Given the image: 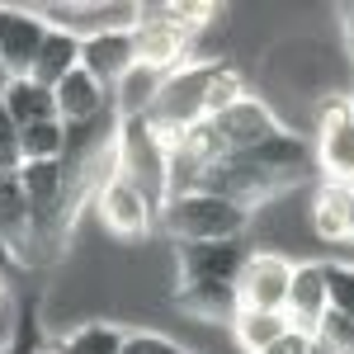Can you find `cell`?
Instances as JSON below:
<instances>
[{
  "label": "cell",
  "mask_w": 354,
  "mask_h": 354,
  "mask_svg": "<svg viewBox=\"0 0 354 354\" xmlns=\"http://www.w3.org/2000/svg\"><path fill=\"white\" fill-rule=\"evenodd\" d=\"M255 245L245 236H232V241H189L175 245V270L180 279H213V283H236V274L245 270Z\"/></svg>",
  "instance_id": "6"
},
{
  "label": "cell",
  "mask_w": 354,
  "mask_h": 354,
  "mask_svg": "<svg viewBox=\"0 0 354 354\" xmlns=\"http://www.w3.org/2000/svg\"><path fill=\"white\" fill-rule=\"evenodd\" d=\"M307 222L322 241H354V185L322 180L307 203Z\"/></svg>",
  "instance_id": "11"
},
{
  "label": "cell",
  "mask_w": 354,
  "mask_h": 354,
  "mask_svg": "<svg viewBox=\"0 0 354 354\" xmlns=\"http://www.w3.org/2000/svg\"><path fill=\"white\" fill-rule=\"evenodd\" d=\"M19 270V255H15V250H10V245L0 241V279H10V274Z\"/></svg>",
  "instance_id": "25"
},
{
  "label": "cell",
  "mask_w": 354,
  "mask_h": 354,
  "mask_svg": "<svg viewBox=\"0 0 354 354\" xmlns=\"http://www.w3.org/2000/svg\"><path fill=\"white\" fill-rule=\"evenodd\" d=\"M317 175L330 185H354V100L350 95H326L317 104Z\"/></svg>",
  "instance_id": "2"
},
{
  "label": "cell",
  "mask_w": 354,
  "mask_h": 354,
  "mask_svg": "<svg viewBox=\"0 0 354 354\" xmlns=\"http://www.w3.org/2000/svg\"><path fill=\"white\" fill-rule=\"evenodd\" d=\"M317 350L322 354H354V317H340V312H326L317 330H312Z\"/></svg>",
  "instance_id": "20"
},
{
  "label": "cell",
  "mask_w": 354,
  "mask_h": 354,
  "mask_svg": "<svg viewBox=\"0 0 354 354\" xmlns=\"http://www.w3.org/2000/svg\"><path fill=\"white\" fill-rule=\"evenodd\" d=\"M43 354H57V350H53V345H48V350H43Z\"/></svg>",
  "instance_id": "29"
},
{
  "label": "cell",
  "mask_w": 354,
  "mask_h": 354,
  "mask_svg": "<svg viewBox=\"0 0 354 354\" xmlns=\"http://www.w3.org/2000/svg\"><path fill=\"white\" fill-rule=\"evenodd\" d=\"M175 307L198 317V322H218V326H232V317L241 312L236 283H213V279H180L175 283Z\"/></svg>",
  "instance_id": "12"
},
{
  "label": "cell",
  "mask_w": 354,
  "mask_h": 354,
  "mask_svg": "<svg viewBox=\"0 0 354 354\" xmlns=\"http://www.w3.org/2000/svg\"><path fill=\"white\" fill-rule=\"evenodd\" d=\"M95 218H100V227H104L109 236L137 241V236H147V232L156 227V208H151V198L137 189L133 180L113 175L109 185L95 194Z\"/></svg>",
  "instance_id": "5"
},
{
  "label": "cell",
  "mask_w": 354,
  "mask_h": 354,
  "mask_svg": "<svg viewBox=\"0 0 354 354\" xmlns=\"http://www.w3.org/2000/svg\"><path fill=\"white\" fill-rule=\"evenodd\" d=\"M43 38H48L43 15L28 10V5H15V10H10V24H5V33H0V66H5L10 76H28L33 62H38Z\"/></svg>",
  "instance_id": "10"
},
{
  "label": "cell",
  "mask_w": 354,
  "mask_h": 354,
  "mask_svg": "<svg viewBox=\"0 0 354 354\" xmlns=\"http://www.w3.org/2000/svg\"><path fill=\"white\" fill-rule=\"evenodd\" d=\"M293 283V255H279L270 245H255L245 270L236 274V302L250 312H283Z\"/></svg>",
  "instance_id": "4"
},
{
  "label": "cell",
  "mask_w": 354,
  "mask_h": 354,
  "mask_svg": "<svg viewBox=\"0 0 354 354\" xmlns=\"http://www.w3.org/2000/svg\"><path fill=\"white\" fill-rule=\"evenodd\" d=\"M322 270H326V302H330V312L354 317V265L322 260Z\"/></svg>",
  "instance_id": "21"
},
{
  "label": "cell",
  "mask_w": 354,
  "mask_h": 354,
  "mask_svg": "<svg viewBox=\"0 0 354 354\" xmlns=\"http://www.w3.org/2000/svg\"><path fill=\"white\" fill-rule=\"evenodd\" d=\"M0 104L10 109L15 128H28V123H53L57 118V100L48 85H38L33 76H10V85L0 90Z\"/></svg>",
  "instance_id": "14"
},
{
  "label": "cell",
  "mask_w": 354,
  "mask_h": 354,
  "mask_svg": "<svg viewBox=\"0 0 354 354\" xmlns=\"http://www.w3.org/2000/svg\"><path fill=\"white\" fill-rule=\"evenodd\" d=\"M81 66L95 76L100 85H118L128 71L137 66V43L133 28H113V33H95V38H81Z\"/></svg>",
  "instance_id": "9"
},
{
  "label": "cell",
  "mask_w": 354,
  "mask_h": 354,
  "mask_svg": "<svg viewBox=\"0 0 354 354\" xmlns=\"http://www.w3.org/2000/svg\"><path fill=\"white\" fill-rule=\"evenodd\" d=\"M118 175L133 180L137 189L151 198V208H161L170 189H165V175H170V156L156 142V133L147 128V118H123V133H118Z\"/></svg>",
  "instance_id": "3"
},
{
  "label": "cell",
  "mask_w": 354,
  "mask_h": 354,
  "mask_svg": "<svg viewBox=\"0 0 354 354\" xmlns=\"http://www.w3.org/2000/svg\"><path fill=\"white\" fill-rule=\"evenodd\" d=\"M227 330H232V340H236L241 354H260L270 340H279V335L288 330V317H283V312H250V307H241Z\"/></svg>",
  "instance_id": "17"
},
{
  "label": "cell",
  "mask_w": 354,
  "mask_h": 354,
  "mask_svg": "<svg viewBox=\"0 0 354 354\" xmlns=\"http://www.w3.org/2000/svg\"><path fill=\"white\" fill-rule=\"evenodd\" d=\"M118 354H185V345L161 335V330H128V340H123Z\"/></svg>",
  "instance_id": "22"
},
{
  "label": "cell",
  "mask_w": 354,
  "mask_h": 354,
  "mask_svg": "<svg viewBox=\"0 0 354 354\" xmlns=\"http://www.w3.org/2000/svg\"><path fill=\"white\" fill-rule=\"evenodd\" d=\"M213 128H218V137L227 142V151H250L255 142H265V137H270L274 128H283V123L274 118V109L260 95H245L232 109L213 113Z\"/></svg>",
  "instance_id": "8"
},
{
  "label": "cell",
  "mask_w": 354,
  "mask_h": 354,
  "mask_svg": "<svg viewBox=\"0 0 354 354\" xmlns=\"http://www.w3.org/2000/svg\"><path fill=\"white\" fill-rule=\"evenodd\" d=\"M312 350H317V340H312L307 330H293V326H288L279 340H270L260 354H312Z\"/></svg>",
  "instance_id": "23"
},
{
  "label": "cell",
  "mask_w": 354,
  "mask_h": 354,
  "mask_svg": "<svg viewBox=\"0 0 354 354\" xmlns=\"http://www.w3.org/2000/svg\"><path fill=\"white\" fill-rule=\"evenodd\" d=\"M76 66H81V38H71V33H62V28H48V38H43L38 62H33L28 76L38 85H48V90H57Z\"/></svg>",
  "instance_id": "15"
},
{
  "label": "cell",
  "mask_w": 354,
  "mask_h": 354,
  "mask_svg": "<svg viewBox=\"0 0 354 354\" xmlns=\"http://www.w3.org/2000/svg\"><path fill=\"white\" fill-rule=\"evenodd\" d=\"M10 10H15V5H0V33H5V24H10Z\"/></svg>",
  "instance_id": "26"
},
{
  "label": "cell",
  "mask_w": 354,
  "mask_h": 354,
  "mask_svg": "<svg viewBox=\"0 0 354 354\" xmlns=\"http://www.w3.org/2000/svg\"><path fill=\"white\" fill-rule=\"evenodd\" d=\"M5 298H10V288H5V279H0V312H5Z\"/></svg>",
  "instance_id": "27"
},
{
  "label": "cell",
  "mask_w": 354,
  "mask_h": 354,
  "mask_svg": "<svg viewBox=\"0 0 354 354\" xmlns=\"http://www.w3.org/2000/svg\"><path fill=\"white\" fill-rule=\"evenodd\" d=\"M5 85H10V71H5V66H0V90H5Z\"/></svg>",
  "instance_id": "28"
},
{
  "label": "cell",
  "mask_w": 354,
  "mask_h": 354,
  "mask_svg": "<svg viewBox=\"0 0 354 354\" xmlns=\"http://www.w3.org/2000/svg\"><path fill=\"white\" fill-rule=\"evenodd\" d=\"M255 213L222 198V194L208 189H189V194H170L161 208H156V227L175 245L189 241H232V236H245L250 232Z\"/></svg>",
  "instance_id": "1"
},
{
  "label": "cell",
  "mask_w": 354,
  "mask_h": 354,
  "mask_svg": "<svg viewBox=\"0 0 354 354\" xmlns=\"http://www.w3.org/2000/svg\"><path fill=\"white\" fill-rule=\"evenodd\" d=\"M161 71H147V66H133L123 81L113 85V109H118V118H142V113L156 104V95H161Z\"/></svg>",
  "instance_id": "18"
},
{
  "label": "cell",
  "mask_w": 354,
  "mask_h": 354,
  "mask_svg": "<svg viewBox=\"0 0 354 354\" xmlns=\"http://www.w3.org/2000/svg\"><path fill=\"white\" fill-rule=\"evenodd\" d=\"M19 161H62V118L19 128Z\"/></svg>",
  "instance_id": "19"
},
{
  "label": "cell",
  "mask_w": 354,
  "mask_h": 354,
  "mask_svg": "<svg viewBox=\"0 0 354 354\" xmlns=\"http://www.w3.org/2000/svg\"><path fill=\"white\" fill-rule=\"evenodd\" d=\"M326 312H330V302H326V270H322V260H293V283H288V302H283L288 326L312 335Z\"/></svg>",
  "instance_id": "7"
},
{
  "label": "cell",
  "mask_w": 354,
  "mask_h": 354,
  "mask_svg": "<svg viewBox=\"0 0 354 354\" xmlns=\"http://www.w3.org/2000/svg\"><path fill=\"white\" fill-rule=\"evenodd\" d=\"M53 100H57V118L62 123H81V118H95L100 109H109L113 104V95H109V85H100L85 66H76L66 81L53 90Z\"/></svg>",
  "instance_id": "13"
},
{
  "label": "cell",
  "mask_w": 354,
  "mask_h": 354,
  "mask_svg": "<svg viewBox=\"0 0 354 354\" xmlns=\"http://www.w3.org/2000/svg\"><path fill=\"white\" fill-rule=\"evenodd\" d=\"M123 340H128V330L113 326V322H81V326H71L66 335H57L53 350L57 354H118Z\"/></svg>",
  "instance_id": "16"
},
{
  "label": "cell",
  "mask_w": 354,
  "mask_h": 354,
  "mask_svg": "<svg viewBox=\"0 0 354 354\" xmlns=\"http://www.w3.org/2000/svg\"><path fill=\"white\" fill-rule=\"evenodd\" d=\"M0 354H5V350H0Z\"/></svg>",
  "instance_id": "30"
},
{
  "label": "cell",
  "mask_w": 354,
  "mask_h": 354,
  "mask_svg": "<svg viewBox=\"0 0 354 354\" xmlns=\"http://www.w3.org/2000/svg\"><path fill=\"white\" fill-rule=\"evenodd\" d=\"M340 48H345V62H350V71H354V5L340 15Z\"/></svg>",
  "instance_id": "24"
}]
</instances>
